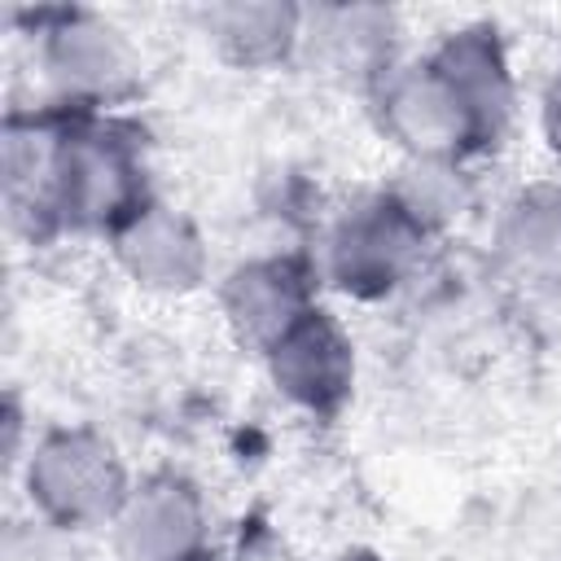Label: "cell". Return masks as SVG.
<instances>
[{
    "mask_svg": "<svg viewBox=\"0 0 561 561\" xmlns=\"http://www.w3.org/2000/svg\"><path fill=\"white\" fill-rule=\"evenodd\" d=\"M421 241L425 224L394 193H377L337 219L329 237V276L355 298H381L412 272Z\"/></svg>",
    "mask_w": 561,
    "mask_h": 561,
    "instance_id": "3",
    "label": "cell"
},
{
    "mask_svg": "<svg viewBox=\"0 0 561 561\" xmlns=\"http://www.w3.org/2000/svg\"><path fill=\"white\" fill-rule=\"evenodd\" d=\"M114 254L145 289H193L206 272L202 237L193 224L158 202H145L136 215H127L114 232Z\"/></svg>",
    "mask_w": 561,
    "mask_h": 561,
    "instance_id": "6",
    "label": "cell"
},
{
    "mask_svg": "<svg viewBox=\"0 0 561 561\" xmlns=\"http://www.w3.org/2000/svg\"><path fill=\"white\" fill-rule=\"evenodd\" d=\"M346 561H386V557H346Z\"/></svg>",
    "mask_w": 561,
    "mask_h": 561,
    "instance_id": "13",
    "label": "cell"
},
{
    "mask_svg": "<svg viewBox=\"0 0 561 561\" xmlns=\"http://www.w3.org/2000/svg\"><path fill=\"white\" fill-rule=\"evenodd\" d=\"M193 561H219V557H215V552H197Z\"/></svg>",
    "mask_w": 561,
    "mask_h": 561,
    "instance_id": "12",
    "label": "cell"
},
{
    "mask_svg": "<svg viewBox=\"0 0 561 561\" xmlns=\"http://www.w3.org/2000/svg\"><path fill=\"white\" fill-rule=\"evenodd\" d=\"M311 280L294 259H254L224 285V311L241 342L267 351L311 311Z\"/></svg>",
    "mask_w": 561,
    "mask_h": 561,
    "instance_id": "7",
    "label": "cell"
},
{
    "mask_svg": "<svg viewBox=\"0 0 561 561\" xmlns=\"http://www.w3.org/2000/svg\"><path fill=\"white\" fill-rule=\"evenodd\" d=\"M263 355H267L276 390L285 399H294L298 408H307V412H337L346 403L351 381H355V355H351L346 329L329 311L311 307Z\"/></svg>",
    "mask_w": 561,
    "mask_h": 561,
    "instance_id": "5",
    "label": "cell"
},
{
    "mask_svg": "<svg viewBox=\"0 0 561 561\" xmlns=\"http://www.w3.org/2000/svg\"><path fill=\"white\" fill-rule=\"evenodd\" d=\"M44 66L75 101L114 96L131 75L127 44L110 22L92 13H61L57 26L44 31Z\"/></svg>",
    "mask_w": 561,
    "mask_h": 561,
    "instance_id": "8",
    "label": "cell"
},
{
    "mask_svg": "<svg viewBox=\"0 0 561 561\" xmlns=\"http://www.w3.org/2000/svg\"><path fill=\"white\" fill-rule=\"evenodd\" d=\"M543 131H548L552 153L561 158V66H557V75H552V83L543 92Z\"/></svg>",
    "mask_w": 561,
    "mask_h": 561,
    "instance_id": "11",
    "label": "cell"
},
{
    "mask_svg": "<svg viewBox=\"0 0 561 561\" xmlns=\"http://www.w3.org/2000/svg\"><path fill=\"white\" fill-rule=\"evenodd\" d=\"M26 495L57 530L114 526L131 495L118 451L92 430H53L26 465Z\"/></svg>",
    "mask_w": 561,
    "mask_h": 561,
    "instance_id": "2",
    "label": "cell"
},
{
    "mask_svg": "<svg viewBox=\"0 0 561 561\" xmlns=\"http://www.w3.org/2000/svg\"><path fill=\"white\" fill-rule=\"evenodd\" d=\"M210 44L237 66H272L298 39V9L289 4H215L206 9Z\"/></svg>",
    "mask_w": 561,
    "mask_h": 561,
    "instance_id": "10",
    "label": "cell"
},
{
    "mask_svg": "<svg viewBox=\"0 0 561 561\" xmlns=\"http://www.w3.org/2000/svg\"><path fill=\"white\" fill-rule=\"evenodd\" d=\"M513 110L508 61L495 31H460L430 61L381 83V127L416 158L447 162L495 145Z\"/></svg>",
    "mask_w": 561,
    "mask_h": 561,
    "instance_id": "1",
    "label": "cell"
},
{
    "mask_svg": "<svg viewBox=\"0 0 561 561\" xmlns=\"http://www.w3.org/2000/svg\"><path fill=\"white\" fill-rule=\"evenodd\" d=\"M114 548L118 561H193L206 552L202 495L175 473L145 478L114 517Z\"/></svg>",
    "mask_w": 561,
    "mask_h": 561,
    "instance_id": "4",
    "label": "cell"
},
{
    "mask_svg": "<svg viewBox=\"0 0 561 561\" xmlns=\"http://www.w3.org/2000/svg\"><path fill=\"white\" fill-rule=\"evenodd\" d=\"M504 259L535 280H561V184H535L513 197L500 228Z\"/></svg>",
    "mask_w": 561,
    "mask_h": 561,
    "instance_id": "9",
    "label": "cell"
}]
</instances>
